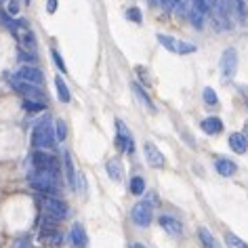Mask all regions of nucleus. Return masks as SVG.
Here are the masks:
<instances>
[{
  "label": "nucleus",
  "mask_w": 248,
  "mask_h": 248,
  "mask_svg": "<svg viewBox=\"0 0 248 248\" xmlns=\"http://www.w3.org/2000/svg\"><path fill=\"white\" fill-rule=\"evenodd\" d=\"M57 170H42V169H34V172L28 177L30 185L42 196H53L57 191Z\"/></svg>",
  "instance_id": "1"
},
{
  "label": "nucleus",
  "mask_w": 248,
  "mask_h": 248,
  "mask_svg": "<svg viewBox=\"0 0 248 248\" xmlns=\"http://www.w3.org/2000/svg\"><path fill=\"white\" fill-rule=\"evenodd\" d=\"M57 143V137L53 133V126L48 122H40L32 131V145L34 150H51Z\"/></svg>",
  "instance_id": "2"
},
{
  "label": "nucleus",
  "mask_w": 248,
  "mask_h": 248,
  "mask_svg": "<svg viewBox=\"0 0 248 248\" xmlns=\"http://www.w3.org/2000/svg\"><path fill=\"white\" fill-rule=\"evenodd\" d=\"M7 80H9V84L13 86V91H17L26 99H40V101H45V93L40 91V86L26 82V80L19 78V76H7Z\"/></svg>",
  "instance_id": "3"
},
{
  "label": "nucleus",
  "mask_w": 248,
  "mask_h": 248,
  "mask_svg": "<svg viewBox=\"0 0 248 248\" xmlns=\"http://www.w3.org/2000/svg\"><path fill=\"white\" fill-rule=\"evenodd\" d=\"M114 141H116V147L120 152H124V154H135V139H133V133L126 128V124H124L122 120H116V137H114Z\"/></svg>",
  "instance_id": "4"
},
{
  "label": "nucleus",
  "mask_w": 248,
  "mask_h": 248,
  "mask_svg": "<svg viewBox=\"0 0 248 248\" xmlns=\"http://www.w3.org/2000/svg\"><path fill=\"white\" fill-rule=\"evenodd\" d=\"M42 204H45V213L55 217V219H59V221L67 219V215H70V206L55 196H42Z\"/></svg>",
  "instance_id": "5"
},
{
  "label": "nucleus",
  "mask_w": 248,
  "mask_h": 248,
  "mask_svg": "<svg viewBox=\"0 0 248 248\" xmlns=\"http://www.w3.org/2000/svg\"><path fill=\"white\" fill-rule=\"evenodd\" d=\"M131 219H133V223L137 227H147L152 223V219H154V208H152V204L147 202V200H143V202H137L133 206V210H131Z\"/></svg>",
  "instance_id": "6"
},
{
  "label": "nucleus",
  "mask_w": 248,
  "mask_h": 248,
  "mask_svg": "<svg viewBox=\"0 0 248 248\" xmlns=\"http://www.w3.org/2000/svg\"><path fill=\"white\" fill-rule=\"evenodd\" d=\"M32 166L34 169H42V170H57L59 172L57 158H55L53 154H48L46 150H34L32 152Z\"/></svg>",
  "instance_id": "7"
},
{
  "label": "nucleus",
  "mask_w": 248,
  "mask_h": 248,
  "mask_svg": "<svg viewBox=\"0 0 248 248\" xmlns=\"http://www.w3.org/2000/svg\"><path fill=\"white\" fill-rule=\"evenodd\" d=\"M143 154H145V162L150 164L152 169H164V166H166L164 154L158 150L154 141H145V143H143Z\"/></svg>",
  "instance_id": "8"
},
{
  "label": "nucleus",
  "mask_w": 248,
  "mask_h": 248,
  "mask_svg": "<svg viewBox=\"0 0 248 248\" xmlns=\"http://www.w3.org/2000/svg\"><path fill=\"white\" fill-rule=\"evenodd\" d=\"M221 72L223 78H233L238 72V51L235 48H225L221 57Z\"/></svg>",
  "instance_id": "9"
},
{
  "label": "nucleus",
  "mask_w": 248,
  "mask_h": 248,
  "mask_svg": "<svg viewBox=\"0 0 248 248\" xmlns=\"http://www.w3.org/2000/svg\"><path fill=\"white\" fill-rule=\"evenodd\" d=\"M17 76L23 78L26 82H32L36 86H42L45 84V74H42L38 67L32 65V63H26V65H21V70L17 72Z\"/></svg>",
  "instance_id": "10"
},
{
  "label": "nucleus",
  "mask_w": 248,
  "mask_h": 248,
  "mask_svg": "<svg viewBox=\"0 0 248 248\" xmlns=\"http://www.w3.org/2000/svg\"><path fill=\"white\" fill-rule=\"evenodd\" d=\"M70 242L74 244V248H89V235H86L84 225L74 223L70 229Z\"/></svg>",
  "instance_id": "11"
},
{
  "label": "nucleus",
  "mask_w": 248,
  "mask_h": 248,
  "mask_svg": "<svg viewBox=\"0 0 248 248\" xmlns=\"http://www.w3.org/2000/svg\"><path fill=\"white\" fill-rule=\"evenodd\" d=\"M131 89H133V93H135V97H137L139 101H141V105H143V108L150 111V114H156V105H154L152 97L147 95V91L143 89V86H141L139 82H133V84H131Z\"/></svg>",
  "instance_id": "12"
},
{
  "label": "nucleus",
  "mask_w": 248,
  "mask_h": 248,
  "mask_svg": "<svg viewBox=\"0 0 248 248\" xmlns=\"http://www.w3.org/2000/svg\"><path fill=\"white\" fill-rule=\"evenodd\" d=\"M158 223H160V227H162L166 233H170V235H179L183 232V225L175 219V217H170V215H162L158 219Z\"/></svg>",
  "instance_id": "13"
},
{
  "label": "nucleus",
  "mask_w": 248,
  "mask_h": 248,
  "mask_svg": "<svg viewBox=\"0 0 248 248\" xmlns=\"http://www.w3.org/2000/svg\"><path fill=\"white\" fill-rule=\"evenodd\" d=\"M105 170H108V175L111 181H122V177H124V166L120 162V158H109L108 162H105Z\"/></svg>",
  "instance_id": "14"
},
{
  "label": "nucleus",
  "mask_w": 248,
  "mask_h": 248,
  "mask_svg": "<svg viewBox=\"0 0 248 248\" xmlns=\"http://www.w3.org/2000/svg\"><path fill=\"white\" fill-rule=\"evenodd\" d=\"M38 240L42 242V244H51V246H59L61 242H63L61 233L57 232V227H42Z\"/></svg>",
  "instance_id": "15"
},
{
  "label": "nucleus",
  "mask_w": 248,
  "mask_h": 248,
  "mask_svg": "<svg viewBox=\"0 0 248 248\" xmlns=\"http://www.w3.org/2000/svg\"><path fill=\"white\" fill-rule=\"evenodd\" d=\"M200 128L206 135H219L223 131V120L217 116H210V118H204V120L200 122Z\"/></svg>",
  "instance_id": "16"
},
{
  "label": "nucleus",
  "mask_w": 248,
  "mask_h": 248,
  "mask_svg": "<svg viewBox=\"0 0 248 248\" xmlns=\"http://www.w3.org/2000/svg\"><path fill=\"white\" fill-rule=\"evenodd\" d=\"M63 170H65V181H67V185H70L72 189H76V177H78V172H76V169H74V162H72L70 152L63 154Z\"/></svg>",
  "instance_id": "17"
},
{
  "label": "nucleus",
  "mask_w": 248,
  "mask_h": 248,
  "mask_svg": "<svg viewBox=\"0 0 248 248\" xmlns=\"http://www.w3.org/2000/svg\"><path fill=\"white\" fill-rule=\"evenodd\" d=\"M229 147H232L235 154H244L248 150V137L242 133H232L229 135Z\"/></svg>",
  "instance_id": "18"
},
{
  "label": "nucleus",
  "mask_w": 248,
  "mask_h": 248,
  "mask_svg": "<svg viewBox=\"0 0 248 248\" xmlns=\"http://www.w3.org/2000/svg\"><path fill=\"white\" fill-rule=\"evenodd\" d=\"M215 169L217 172H219L221 177H232L235 170H238V166H235V162H232V160L227 158H217L215 160Z\"/></svg>",
  "instance_id": "19"
},
{
  "label": "nucleus",
  "mask_w": 248,
  "mask_h": 248,
  "mask_svg": "<svg viewBox=\"0 0 248 248\" xmlns=\"http://www.w3.org/2000/svg\"><path fill=\"white\" fill-rule=\"evenodd\" d=\"M198 235H200V244H202V248H221L219 246V242L215 240V235L208 232L206 227H198Z\"/></svg>",
  "instance_id": "20"
},
{
  "label": "nucleus",
  "mask_w": 248,
  "mask_h": 248,
  "mask_svg": "<svg viewBox=\"0 0 248 248\" xmlns=\"http://www.w3.org/2000/svg\"><path fill=\"white\" fill-rule=\"evenodd\" d=\"M23 109L28 114H40V111L46 109V103L40 101V99H23Z\"/></svg>",
  "instance_id": "21"
},
{
  "label": "nucleus",
  "mask_w": 248,
  "mask_h": 248,
  "mask_svg": "<svg viewBox=\"0 0 248 248\" xmlns=\"http://www.w3.org/2000/svg\"><path fill=\"white\" fill-rule=\"evenodd\" d=\"M55 86H57V97L61 103H70L72 101V95H70V89H67V84L63 82V78L57 76L55 78Z\"/></svg>",
  "instance_id": "22"
},
{
  "label": "nucleus",
  "mask_w": 248,
  "mask_h": 248,
  "mask_svg": "<svg viewBox=\"0 0 248 248\" xmlns=\"http://www.w3.org/2000/svg\"><path fill=\"white\" fill-rule=\"evenodd\" d=\"M187 17H189L191 26H194L196 30H202V28H204V13H200L198 9L189 7V9H187Z\"/></svg>",
  "instance_id": "23"
},
{
  "label": "nucleus",
  "mask_w": 248,
  "mask_h": 248,
  "mask_svg": "<svg viewBox=\"0 0 248 248\" xmlns=\"http://www.w3.org/2000/svg\"><path fill=\"white\" fill-rule=\"evenodd\" d=\"M156 38H158V42H160V45H162L164 48H166V51H170V53H177V38H172V36H169V34H158L156 36Z\"/></svg>",
  "instance_id": "24"
},
{
  "label": "nucleus",
  "mask_w": 248,
  "mask_h": 248,
  "mask_svg": "<svg viewBox=\"0 0 248 248\" xmlns=\"http://www.w3.org/2000/svg\"><path fill=\"white\" fill-rule=\"evenodd\" d=\"M128 191H131L133 196H141L145 191V181L143 177H133L131 183H128Z\"/></svg>",
  "instance_id": "25"
},
{
  "label": "nucleus",
  "mask_w": 248,
  "mask_h": 248,
  "mask_svg": "<svg viewBox=\"0 0 248 248\" xmlns=\"http://www.w3.org/2000/svg\"><path fill=\"white\" fill-rule=\"evenodd\" d=\"M225 244H227V248H248L246 242L232 232H225Z\"/></svg>",
  "instance_id": "26"
},
{
  "label": "nucleus",
  "mask_w": 248,
  "mask_h": 248,
  "mask_svg": "<svg viewBox=\"0 0 248 248\" xmlns=\"http://www.w3.org/2000/svg\"><path fill=\"white\" fill-rule=\"evenodd\" d=\"M55 137H57V141H65V137H67V124L63 118L55 120Z\"/></svg>",
  "instance_id": "27"
},
{
  "label": "nucleus",
  "mask_w": 248,
  "mask_h": 248,
  "mask_svg": "<svg viewBox=\"0 0 248 248\" xmlns=\"http://www.w3.org/2000/svg\"><path fill=\"white\" fill-rule=\"evenodd\" d=\"M232 2H233V11L238 13L240 21H246L248 19V4H246V0H232Z\"/></svg>",
  "instance_id": "28"
},
{
  "label": "nucleus",
  "mask_w": 248,
  "mask_h": 248,
  "mask_svg": "<svg viewBox=\"0 0 248 248\" xmlns=\"http://www.w3.org/2000/svg\"><path fill=\"white\" fill-rule=\"evenodd\" d=\"M196 51H198V48H196V45H191V42H185V40L177 42V55H191Z\"/></svg>",
  "instance_id": "29"
},
{
  "label": "nucleus",
  "mask_w": 248,
  "mask_h": 248,
  "mask_svg": "<svg viewBox=\"0 0 248 248\" xmlns=\"http://www.w3.org/2000/svg\"><path fill=\"white\" fill-rule=\"evenodd\" d=\"M202 99H204V103L206 105H217L219 103V97H217L215 89H210V86H206V89L202 91Z\"/></svg>",
  "instance_id": "30"
},
{
  "label": "nucleus",
  "mask_w": 248,
  "mask_h": 248,
  "mask_svg": "<svg viewBox=\"0 0 248 248\" xmlns=\"http://www.w3.org/2000/svg\"><path fill=\"white\" fill-rule=\"evenodd\" d=\"M51 59H53V63L59 67V72L61 74H67V65H65V61H63V57L57 53V51H51Z\"/></svg>",
  "instance_id": "31"
},
{
  "label": "nucleus",
  "mask_w": 248,
  "mask_h": 248,
  "mask_svg": "<svg viewBox=\"0 0 248 248\" xmlns=\"http://www.w3.org/2000/svg\"><path fill=\"white\" fill-rule=\"evenodd\" d=\"M126 19H131L133 23H141L143 21V15H141V11L137 7H131L126 11Z\"/></svg>",
  "instance_id": "32"
},
{
  "label": "nucleus",
  "mask_w": 248,
  "mask_h": 248,
  "mask_svg": "<svg viewBox=\"0 0 248 248\" xmlns=\"http://www.w3.org/2000/svg\"><path fill=\"white\" fill-rule=\"evenodd\" d=\"M7 13L11 17H15V15H19V0H7Z\"/></svg>",
  "instance_id": "33"
},
{
  "label": "nucleus",
  "mask_w": 248,
  "mask_h": 248,
  "mask_svg": "<svg viewBox=\"0 0 248 248\" xmlns=\"http://www.w3.org/2000/svg\"><path fill=\"white\" fill-rule=\"evenodd\" d=\"M19 59L23 61V63H34V61H36V53H30V51H23V48H19Z\"/></svg>",
  "instance_id": "34"
},
{
  "label": "nucleus",
  "mask_w": 248,
  "mask_h": 248,
  "mask_svg": "<svg viewBox=\"0 0 248 248\" xmlns=\"http://www.w3.org/2000/svg\"><path fill=\"white\" fill-rule=\"evenodd\" d=\"M46 11H48V13H55V11H57V0H48V2H46Z\"/></svg>",
  "instance_id": "35"
},
{
  "label": "nucleus",
  "mask_w": 248,
  "mask_h": 248,
  "mask_svg": "<svg viewBox=\"0 0 248 248\" xmlns=\"http://www.w3.org/2000/svg\"><path fill=\"white\" fill-rule=\"evenodd\" d=\"M131 248H145V246H143V244H133Z\"/></svg>",
  "instance_id": "36"
},
{
  "label": "nucleus",
  "mask_w": 248,
  "mask_h": 248,
  "mask_svg": "<svg viewBox=\"0 0 248 248\" xmlns=\"http://www.w3.org/2000/svg\"><path fill=\"white\" fill-rule=\"evenodd\" d=\"M26 2H32V0H26Z\"/></svg>",
  "instance_id": "37"
},
{
  "label": "nucleus",
  "mask_w": 248,
  "mask_h": 248,
  "mask_svg": "<svg viewBox=\"0 0 248 248\" xmlns=\"http://www.w3.org/2000/svg\"><path fill=\"white\" fill-rule=\"evenodd\" d=\"M246 105H248V101H246Z\"/></svg>",
  "instance_id": "38"
},
{
  "label": "nucleus",
  "mask_w": 248,
  "mask_h": 248,
  "mask_svg": "<svg viewBox=\"0 0 248 248\" xmlns=\"http://www.w3.org/2000/svg\"><path fill=\"white\" fill-rule=\"evenodd\" d=\"M246 137H248V135H246Z\"/></svg>",
  "instance_id": "39"
}]
</instances>
